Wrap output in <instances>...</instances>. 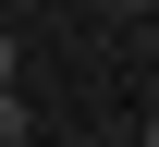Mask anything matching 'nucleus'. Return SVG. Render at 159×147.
<instances>
[{
	"label": "nucleus",
	"instance_id": "4",
	"mask_svg": "<svg viewBox=\"0 0 159 147\" xmlns=\"http://www.w3.org/2000/svg\"><path fill=\"white\" fill-rule=\"evenodd\" d=\"M147 147H159V110H147Z\"/></svg>",
	"mask_w": 159,
	"mask_h": 147
},
{
	"label": "nucleus",
	"instance_id": "3",
	"mask_svg": "<svg viewBox=\"0 0 159 147\" xmlns=\"http://www.w3.org/2000/svg\"><path fill=\"white\" fill-rule=\"evenodd\" d=\"M110 12H159V0H110Z\"/></svg>",
	"mask_w": 159,
	"mask_h": 147
},
{
	"label": "nucleus",
	"instance_id": "1",
	"mask_svg": "<svg viewBox=\"0 0 159 147\" xmlns=\"http://www.w3.org/2000/svg\"><path fill=\"white\" fill-rule=\"evenodd\" d=\"M25 135H37V110H25L12 86H0V147H25Z\"/></svg>",
	"mask_w": 159,
	"mask_h": 147
},
{
	"label": "nucleus",
	"instance_id": "2",
	"mask_svg": "<svg viewBox=\"0 0 159 147\" xmlns=\"http://www.w3.org/2000/svg\"><path fill=\"white\" fill-rule=\"evenodd\" d=\"M12 74H25V37H12V25H0V86H12Z\"/></svg>",
	"mask_w": 159,
	"mask_h": 147
}]
</instances>
